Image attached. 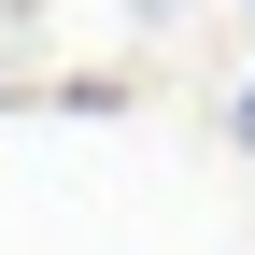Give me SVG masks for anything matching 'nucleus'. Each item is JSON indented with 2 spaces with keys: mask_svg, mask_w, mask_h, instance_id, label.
Masks as SVG:
<instances>
[{
  "mask_svg": "<svg viewBox=\"0 0 255 255\" xmlns=\"http://www.w3.org/2000/svg\"><path fill=\"white\" fill-rule=\"evenodd\" d=\"M227 142H255V85H241V114H227Z\"/></svg>",
  "mask_w": 255,
  "mask_h": 255,
  "instance_id": "f257e3e1",
  "label": "nucleus"
}]
</instances>
